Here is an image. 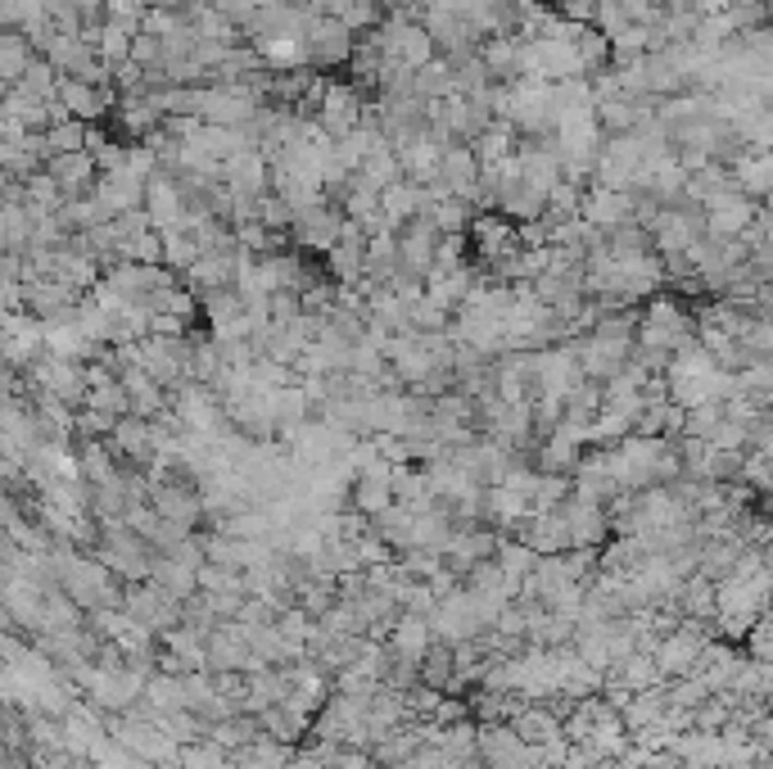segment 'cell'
Masks as SVG:
<instances>
[{
  "instance_id": "cell-1",
  "label": "cell",
  "mask_w": 773,
  "mask_h": 769,
  "mask_svg": "<svg viewBox=\"0 0 773 769\" xmlns=\"http://www.w3.org/2000/svg\"><path fill=\"white\" fill-rule=\"evenodd\" d=\"M353 27L345 19H335V14H322L307 23V33H303V55H307V64H345V59H353Z\"/></svg>"
},
{
  "instance_id": "cell-2",
  "label": "cell",
  "mask_w": 773,
  "mask_h": 769,
  "mask_svg": "<svg viewBox=\"0 0 773 769\" xmlns=\"http://www.w3.org/2000/svg\"><path fill=\"white\" fill-rule=\"evenodd\" d=\"M345 231H349V218H345V213H335L326 200H317V204H307V208L294 213V236L307 240V244H322L326 254L335 250L339 240H345Z\"/></svg>"
},
{
  "instance_id": "cell-3",
  "label": "cell",
  "mask_w": 773,
  "mask_h": 769,
  "mask_svg": "<svg viewBox=\"0 0 773 769\" xmlns=\"http://www.w3.org/2000/svg\"><path fill=\"white\" fill-rule=\"evenodd\" d=\"M480 756L488 769H530L539 756L516 729H484L480 733Z\"/></svg>"
},
{
  "instance_id": "cell-4",
  "label": "cell",
  "mask_w": 773,
  "mask_h": 769,
  "mask_svg": "<svg viewBox=\"0 0 773 769\" xmlns=\"http://www.w3.org/2000/svg\"><path fill=\"white\" fill-rule=\"evenodd\" d=\"M46 172L64 187L69 200L77 195H90L96 191V181H100V164H96V154L90 149H77V154H55V159L46 164Z\"/></svg>"
},
{
  "instance_id": "cell-5",
  "label": "cell",
  "mask_w": 773,
  "mask_h": 769,
  "mask_svg": "<svg viewBox=\"0 0 773 769\" xmlns=\"http://www.w3.org/2000/svg\"><path fill=\"white\" fill-rule=\"evenodd\" d=\"M149 498H154V512H159L164 520H177V526H185V530H191L195 520L204 516V498L195 494L191 484H177V480H154Z\"/></svg>"
},
{
  "instance_id": "cell-6",
  "label": "cell",
  "mask_w": 773,
  "mask_h": 769,
  "mask_svg": "<svg viewBox=\"0 0 773 769\" xmlns=\"http://www.w3.org/2000/svg\"><path fill=\"white\" fill-rule=\"evenodd\" d=\"M579 213H583V223H593V227L606 236V231H615V227L633 223V200H629L625 191L602 187V191H593V195H583Z\"/></svg>"
},
{
  "instance_id": "cell-7",
  "label": "cell",
  "mask_w": 773,
  "mask_h": 769,
  "mask_svg": "<svg viewBox=\"0 0 773 769\" xmlns=\"http://www.w3.org/2000/svg\"><path fill=\"white\" fill-rule=\"evenodd\" d=\"M109 91L113 86H96V82H86V77H64V86H59V100L69 105V113L77 122H96L105 109H109Z\"/></svg>"
},
{
  "instance_id": "cell-8",
  "label": "cell",
  "mask_w": 773,
  "mask_h": 769,
  "mask_svg": "<svg viewBox=\"0 0 773 769\" xmlns=\"http://www.w3.org/2000/svg\"><path fill=\"white\" fill-rule=\"evenodd\" d=\"M33 64H37V46H33V37H27V33H14V27H10V33H5V46H0V73H5L10 86H19Z\"/></svg>"
},
{
  "instance_id": "cell-9",
  "label": "cell",
  "mask_w": 773,
  "mask_h": 769,
  "mask_svg": "<svg viewBox=\"0 0 773 769\" xmlns=\"http://www.w3.org/2000/svg\"><path fill=\"white\" fill-rule=\"evenodd\" d=\"M204 259V250H200V240H195V231L191 227H181V231H164V267H181V272H191L195 263Z\"/></svg>"
},
{
  "instance_id": "cell-10",
  "label": "cell",
  "mask_w": 773,
  "mask_h": 769,
  "mask_svg": "<svg viewBox=\"0 0 773 769\" xmlns=\"http://www.w3.org/2000/svg\"><path fill=\"white\" fill-rule=\"evenodd\" d=\"M511 145H516V122L507 118V122H493V128L475 141V154H480V164L488 168V164L511 159Z\"/></svg>"
},
{
  "instance_id": "cell-11",
  "label": "cell",
  "mask_w": 773,
  "mask_h": 769,
  "mask_svg": "<svg viewBox=\"0 0 773 769\" xmlns=\"http://www.w3.org/2000/svg\"><path fill=\"white\" fill-rule=\"evenodd\" d=\"M425 218L439 227V236H461V231L471 227V204H461V200L452 195V200H439L435 208L425 213Z\"/></svg>"
},
{
  "instance_id": "cell-12",
  "label": "cell",
  "mask_w": 773,
  "mask_h": 769,
  "mask_svg": "<svg viewBox=\"0 0 773 769\" xmlns=\"http://www.w3.org/2000/svg\"><path fill=\"white\" fill-rule=\"evenodd\" d=\"M41 136H46V149H50V159H55V154H77V149H86L90 128H86V122H77V118H69V122H59V128H50V132H41Z\"/></svg>"
},
{
  "instance_id": "cell-13",
  "label": "cell",
  "mask_w": 773,
  "mask_h": 769,
  "mask_svg": "<svg viewBox=\"0 0 773 769\" xmlns=\"http://www.w3.org/2000/svg\"><path fill=\"white\" fill-rule=\"evenodd\" d=\"M520 41H507V37H498L493 46H484L480 55H484V64H488V77H511V73H520Z\"/></svg>"
},
{
  "instance_id": "cell-14",
  "label": "cell",
  "mask_w": 773,
  "mask_h": 769,
  "mask_svg": "<svg viewBox=\"0 0 773 769\" xmlns=\"http://www.w3.org/2000/svg\"><path fill=\"white\" fill-rule=\"evenodd\" d=\"M181 769H227V760H222V743H195V747H181Z\"/></svg>"
}]
</instances>
